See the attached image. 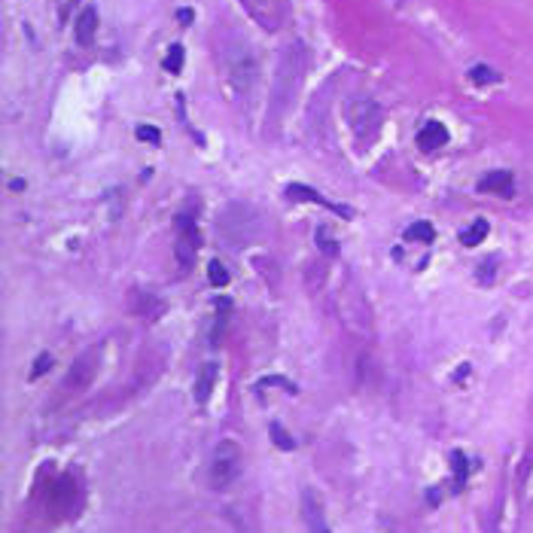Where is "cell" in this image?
Segmentation results:
<instances>
[{"instance_id":"6da1fadb","label":"cell","mask_w":533,"mask_h":533,"mask_svg":"<svg viewBox=\"0 0 533 533\" xmlns=\"http://www.w3.org/2000/svg\"><path fill=\"white\" fill-rule=\"evenodd\" d=\"M241 466H244L241 445L231 442V439H222L211 454V469H207L211 488L213 491H229L231 484L238 482V475H241Z\"/></svg>"},{"instance_id":"7a4b0ae2","label":"cell","mask_w":533,"mask_h":533,"mask_svg":"<svg viewBox=\"0 0 533 533\" xmlns=\"http://www.w3.org/2000/svg\"><path fill=\"white\" fill-rule=\"evenodd\" d=\"M216 226H220L222 241L231 244V247H247V244L256 241V235H259V220L247 204H229L226 211L220 213V222H216Z\"/></svg>"},{"instance_id":"3957f363","label":"cell","mask_w":533,"mask_h":533,"mask_svg":"<svg viewBox=\"0 0 533 533\" xmlns=\"http://www.w3.org/2000/svg\"><path fill=\"white\" fill-rule=\"evenodd\" d=\"M174 229H177L174 256H177V265L186 272V268H192V262H195V253H198V247H202V235H198L195 220L186 216V213L174 216Z\"/></svg>"},{"instance_id":"277c9868","label":"cell","mask_w":533,"mask_h":533,"mask_svg":"<svg viewBox=\"0 0 533 533\" xmlns=\"http://www.w3.org/2000/svg\"><path fill=\"white\" fill-rule=\"evenodd\" d=\"M344 113H347V122H351L353 134H357L360 141H372L378 134V128H381V110H378V104L366 101V98L351 101Z\"/></svg>"},{"instance_id":"5b68a950","label":"cell","mask_w":533,"mask_h":533,"mask_svg":"<svg viewBox=\"0 0 533 533\" xmlns=\"http://www.w3.org/2000/svg\"><path fill=\"white\" fill-rule=\"evenodd\" d=\"M49 509L58 518H67L80 509V484L73 475H58L55 484L49 488Z\"/></svg>"},{"instance_id":"8992f818","label":"cell","mask_w":533,"mask_h":533,"mask_svg":"<svg viewBox=\"0 0 533 533\" xmlns=\"http://www.w3.org/2000/svg\"><path fill=\"white\" fill-rule=\"evenodd\" d=\"M98 357H101V351L80 353V357L73 360V366H71V372H67V378H64V387H73V390L89 387V384L95 381V372H98Z\"/></svg>"},{"instance_id":"52a82bcc","label":"cell","mask_w":533,"mask_h":533,"mask_svg":"<svg viewBox=\"0 0 533 533\" xmlns=\"http://www.w3.org/2000/svg\"><path fill=\"white\" fill-rule=\"evenodd\" d=\"M302 521H305L308 533H332L326 512H323V503H320V493L311 488L302 491Z\"/></svg>"},{"instance_id":"ba28073f","label":"cell","mask_w":533,"mask_h":533,"mask_svg":"<svg viewBox=\"0 0 533 533\" xmlns=\"http://www.w3.org/2000/svg\"><path fill=\"white\" fill-rule=\"evenodd\" d=\"M478 192H491V195H512L515 192V177L512 171H491L478 180Z\"/></svg>"},{"instance_id":"9c48e42d","label":"cell","mask_w":533,"mask_h":533,"mask_svg":"<svg viewBox=\"0 0 533 533\" xmlns=\"http://www.w3.org/2000/svg\"><path fill=\"white\" fill-rule=\"evenodd\" d=\"M131 311L141 314V317H146V320H156L159 314L165 311V302L156 299L152 292H146V290H134L131 292Z\"/></svg>"},{"instance_id":"30bf717a","label":"cell","mask_w":533,"mask_h":533,"mask_svg":"<svg viewBox=\"0 0 533 533\" xmlns=\"http://www.w3.org/2000/svg\"><path fill=\"white\" fill-rule=\"evenodd\" d=\"M287 195H290V198H296V202H314V204H323V207H329V211L342 213L344 220H351V211H347V207L329 204V202H326V198L320 195L317 189H311V186H302V183H290V186H287Z\"/></svg>"},{"instance_id":"8fae6325","label":"cell","mask_w":533,"mask_h":533,"mask_svg":"<svg viewBox=\"0 0 533 533\" xmlns=\"http://www.w3.org/2000/svg\"><path fill=\"white\" fill-rule=\"evenodd\" d=\"M448 143V128L439 119H430L427 125L418 131V146L421 150H439V146Z\"/></svg>"},{"instance_id":"7c38bea8","label":"cell","mask_w":533,"mask_h":533,"mask_svg":"<svg viewBox=\"0 0 533 533\" xmlns=\"http://www.w3.org/2000/svg\"><path fill=\"white\" fill-rule=\"evenodd\" d=\"M73 34H76V43L80 46H91V40H95V34H98V10L95 6H86V10L80 12Z\"/></svg>"},{"instance_id":"4fadbf2b","label":"cell","mask_w":533,"mask_h":533,"mask_svg":"<svg viewBox=\"0 0 533 533\" xmlns=\"http://www.w3.org/2000/svg\"><path fill=\"white\" fill-rule=\"evenodd\" d=\"M216 375H220L216 362H204V366L198 369V378H195V403H198V405H204L207 399H211L213 384H216Z\"/></svg>"},{"instance_id":"5bb4252c","label":"cell","mask_w":533,"mask_h":533,"mask_svg":"<svg viewBox=\"0 0 533 533\" xmlns=\"http://www.w3.org/2000/svg\"><path fill=\"white\" fill-rule=\"evenodd\" d=\"M488 231H491V222H488V220H475L473 226H469V229L460 235V244H463V247H475V244H482L484 238H488Z\"/></svg>"},{"instance_id":"9a60e30c","label":"cell","mask_w":533,"mask_h":533,"mask_svg":"<svg viewBox=\"0 0 533 533\" xmlns=\"http://www.w3.org/2000/svg\"><path fill=\"white\" fill-rule=\"evenodd\" d=\"M405 238H408V241H418V244H432V238H436V229H432V222L418 220V222H412V226H408Z\"/></svg>"},{"instance_id":"2e32d148","label":"cell","mask_w":533,"mask_h":533,"mask_svg":"<svg viewBox=\"0 0 533 533\" xmlns=\"http://www.w3.org/2000/svg\"><path fill=\"white\" fill-rule=\"evenodd\" d=\"M469 80H473L475 86H488V82H500V73L488 64H475L473 71H469Z\"/></svg>"},{"instance_id":"e0dca14e","label":"cell","mask_w":533,"mask_h":533,"mask_svg":"<svg viewBox=\"0 0 533 533\" xmlns=\"http://www.w3.org/2000/svg\"><path fill=\"white\" fill-rule=\"evenodd\" d=\"M165 71H168V73H180V71H183V46H180V43H174L171 49H168Z\"/></svg>"},{"instance_id":"ac0fdd59","label":"cell","mask_w":533,"mask_h":533,"mask_svg":"<svg viewBox=\"0 0 533 533\" xmlns=\"http://www.w3.org/2000/svg\"><path fill=\"white\" fill-rule=\"evenodd\" d=\"M207 281H211L213 287H226L229 283V272H226V265H222L220 259H213L211 265H207Z\"/></svg>"},{"instance_id":"d6986e66","label":"cell","mask_w":533,"mask_h":533,"mask_svg":"<svg viewBox=\"0 0 533 533\" xmlns=\"http://www.w3.org/2000/svg\"><path fill=\"white\" fill-rule=\"evenodd\" d=\"M226 311H229V302H226V299H222V302H220V314H216V326L211 329V342L213 344H220V338H222V329H226Z\"/></svg>"},{"instance_id":"ffe728a7","label":"cell","mask_w":533,"mask_h":533,"mask_svg":"<svg viewBox=\"0 0 533 533\" xmlns=\"http://www.w3.org/2000/svg\"><path fill=\"white\" fill-rule=\"evenodd\" d=\"M137 134V141H143V143H150V146H159L161 143V131L159 128H152V125H141L134 131Z\"/></svg>"},{"instance_id":"44dd1931","label":"cell","mask_w":533,"mask_h":533,"mask_svg":"<svg viewBox=\"0 0 533 533\" xmlns=\"http://www.w3.org/2000/svg\"><path fill=\"white\" fill-rule=\"evenodd\" d=\"M268 430H272V436H274V445H277V448H283V451H292V448H296V442L290 439V432H283V430H281V423H272Z\"/></svg>"},{"instance_id":"7402d4cb","label":"cell","mask_w":533,"mask_h":533,"mask_svg":"<svg viewBox=\"0 0 533 533\" xmlns=\"http://www.w3.org/2000/svg\"><path fill=\"white\" fill-rule=\"evenodd\" d=\"M317 241H320V250L326 253V256H335V253H338V244L326 238V229H317Z\"/></svg>"},{"instance_id":"603a6c76","label":"cell","mask_w":533,"mask_h":533,"mask_svg":"<svg viewBox=\"0 0 533 533\" xmlns=\"http://www.w3.org/2000/svg\"><path fill=\"white\" fill-rule=\"evenodd\" d=\"M49 366H52V357L49 353H40L37 362H34V369H30V378H40L43 372H49Z\"/></svg>"},{"instance_id":"cb8c5ba5","label":"cell","mask_w":533,"mask_h":533,"mask_svg":"<svg viewBox=\"0 0 533 533\" xmlns=\"http://www.w3.org/2000/svg\"><path fill=\"white\" fill-rule=\"evenodd\" d=\"M451 460H454V473H457V484H463V478H466V457L457 451Z\"/></svg>"},{"instance_id":"d4e9b609","label":"cell","mask_w":533,"mask_h":533,"mask_svg":"<svg viewBox=\"0 0 533 533\" xmlns=\"http://www.w3.org/2000/svg\"><path fill=\"white\" fill-rule=\"evenodd\" d=\"M177 19H180L183 25H189V21L195 19V12H192V10H177Z\"/></svg>"}]
</instances>
